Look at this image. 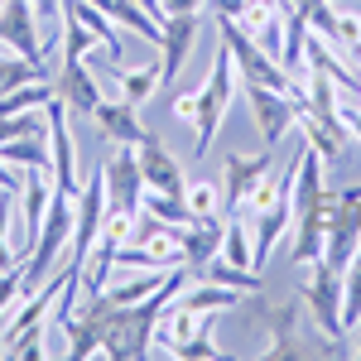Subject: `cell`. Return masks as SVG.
Instances as JSON below:
<instances>
[{
	"mask_svg": "<svg viewBox=\"0 0 361 361\" xmlns=\"http://www.w3.org/2000/svg\"><path fill=\"white\" fill-rule=\"evenodd\" d=\"M0 49L44 63V39H39V15L29 0H5L0 5Z\"/></svg>",
	"mask_w": 361,
	"mask_h": 361,
	"instance_id": "9c48e42d",
	"label": "cell"
},
{
	"mask_svg": "<svg viewBox=\"0 0 361 361\" xmlns=\"http://www.w3.org/2000/svg\"><path fill=\"white\" fill-rule=\"evenodd\" d=\"M0 159L10 169H20V173H29V169H54V149H49V135H25V140H5Z\"/></svg>",
	"mask_w": 361,
	"mask_h": 361,
	"instance_id": "7402d4cb",
	"label": "cell"
},
{
	"mask_svg": "<svg viewBox=\"0 0 361 361\" xmlns=\"http://www.w3.org/2000/svg\"><path fill=\"white\" fill-rule=\"evenodd\" d=\"M188 308H197V313H226V308H241V294L236 289H222V284H207V279H197V289H188V294H178Z\"/></svg>",
	"mask_w": 361,
	"mask_h": 361,
	"instance_id": "d4e9b609",
	"label": "cell"
},
{
	"mask_svg": "<svg viewBox=\"0 0 361 361\" xmlns=\"http://www.w3.org/2000/svg\"><path fill=\"white\" fill-rule=\"evenodd\" d=\"M78 15H82V25L97 34V44H102V54H106V63H121V54H126V39H121V25H111L97 5H87V0H68Z\"/></svg>",
	"mask_w": 361,
	"mask_h": 361,
	"instance_id": "603a6c76",
	"label": "cell"
},
{
	"mask_svg": "<svg viewBox=\"0 0 361 361\" xmlns=\"http://www.w3.org/2000/svg\"><path fill=\"white\" fill-rule=\"evenodd\" d=\"M197 15H169L164 20V44H159V68H164V82L169 87L178 73H183V63H188V54H193V44H197Z\"/></svg>",
	"mask_w": 361,
	"mask_h": 361,
	"instance_id": "5bb4252c",
	"label": "cell"
},
{
	"mask_svg": "<svg viewBox=\"0 0 361 361\" xmlns=\"http://www.w3.org/2000/svg\"><path fill=\"white\" fill-rule=\"evenodd\" d=\"M222 231H226V222H188L183 226V265L193 275L222 250Z\"/></svg>",
	"mask_w": 361,
	"mask_h": 361,
	"instance_id": "e0dca14e",
	"label": "cell"
},
{
	"mask_svg": "<svg viewBox=\"0 0 361 361\" xmlns=\"http://www.w3.org/2000/svg\"><path fill=\"white\" fill-rule=\"evenodd\" d=\"M140 212H145L149 222H164V226H188V222H193V212H188L183 197L149 193V188H145V197H140Z\"/></svg>",
	"mask_w": 361,
	"mask_h": 361,
	"instance_id": "484cf974",
	"label": "cell"
},
{
	"mask_svg": "<svg viewBox=\"0 0 361 361\" xmlns=\"http://www.w3.org/2000/svg\"><path fill=\"white\" fill-rule=\"evenodd\" d=\"M193 279L222 284V289H236V294H255V289H265V275H260V270H241V265H231V260H222V255H212Z\"/></svg>",
	"mask_w": 361,
	"mask_h": 361,
	"instance_id": "ffe728a7",
	"label": "cell"
},
{
	"mask_svg": "<svg viewBox=\"0 0 361 361\" xmlns=\"http://www.w3.org/2000/svg\"><path fill=\"white\" fill-rule=\"evenodd\" d=\"M357 246H361V183H352V188H337V217L328 226V241H323V260L342 275L352 265Z\"/></svg>",
	"mask_w": 361,
	"mask_h": 361,
	"instance_id": "52a82bcc",
	"label": "cell"
},
{
	"mask_svg": "<svg viewBox=\"0 0 361 361\" xmlns=\"http://www.w3.org/2000/svg\"><path fill=\"white\" fill-rule=\"evenodd\" d=\"M44 116H49V149H54V169H49V178H54L58 193L78 197V188H82V164H78V140H73V111L58 102V97H49L44 102Z\"/></svg>",
	"mask_w": 361,
	"mask_h": 361,
	"instance_id": "5b68a950",
	"label": "cell"
},
{
	"mask_svg": "<svg viewBox=\"0 0 361 361\" xmlns=\"http://www.w3.org/2000/svg\"><path fill=\"white\" fill-rule=\"evenodd\" d=\"M140 5H145V10H149V15H154V20L164 25V15H159V0H140Z\"/></svg>",
	"mask_w": 361,
	"mask_h": 361,
	"instance_id": "4dcf8cb0",
	"label": "cell"
},
{
	"mask_svg": "<svg viewBox=\"0 0 361 361\" xmlns=\"http://www.w3.org/2000/svg\"><path fill=\"white\" fill-rule=\"evenodd\" d=\"M135 159H140V173H145V188H149V193H169V197L188 193V173H183L178 154H173L159 135L145 130V140L135 145Z\"/></svg>",
	"mask_w": 361,
	"mask_h": 361,
	"instance_id": "ba28073f",
	"label": "cell"
},
{
	"mask_svg": "<svg viewBox=\"0 0 361 361\" xmlns=\"http://www.w3.org/2000/svg\"><path fill=\"white\" fill-rule=\"evenodd\" d=\"M222 44L231 63H236V78L241 82H260V87H279V92H299V82L279 68V58H270L246 29H236V20H222Z\"/></svg>",
	"mask_w": 361,
	"mask_h": 361,
	"instance_id": "277c9868",
	"label": "cell"
},
{
	"mask_svg": "<svg viewBox=\"0 0 361 361\" xmlns=\"http://www.w3.org/2000/svg\"><path fill=\"white\" fill-rule=\"evenodd\" d=\"M0 5H5V0H0Z\"/></svg>",
	"mask_w": 361,
	"mask_h": 361,
	"instance_id": "e575fe53",
	"label": "cell"
},
{
	"mask_svg": "<svg viewBox=\"0 0 361 361\" xmlns=\"http://www.w3.org/2000/svg\"><path fill=\"white\" fill-rule=\"evenodd\" d=\"M246 87L250 116H255V130L265 140V149H279L284 135L299 126V92H279V87H260V82H241Z\"/></svg>",
	"mask_w": 361,
	"mask_h": 361,
	"instance_id": "8992f818",
	"label": "cell"
},
{
	"mask_svg": "<svg viewBox=\"0 0 361 361\" xmlns=\"http://www.w3.org/2000/svg\"><path fill=\"white\" fill-rule=\"evenodd\" d=\"M49 202H54V178H49V169H29L25 188H20V255H29L39 226H44Z\"/></svg>",
	"mask_w": 361,
	"mask_h": 361,
	"instance_id": "4fadbf2b",
	"label": "cell"
},
{
	"mask_svg": "<svg viewBox=\"0 0 361 361\" xmlns=\"http://www.w3.org/2000/svg\"><path fill=\"white\" fill-rule=\"evenodd\" d=\"M0 188H5V193H15V197H20V188H25V173H20V169H10L5 159H0Z\"/></svg>",
	"mask_w": 361,
	"mask_h": 361,
	"instance_id": "f546056e",
	"label": "cell"
},
{
	"mask_svg": "<svg viewBox=\"0 0 361 361\" xmlns=\"http://www.w3.org/2000/svg\"><path fill=\"white\" fill-rule=\"evenodd\" d=\"M116 82H121V102L145 106L159 92V82H164V68H159V58L154 63H140V68H116Z\"/></svg>",
	"mask_w": 361,
	"mask_h": 361,
	"instance_id": "d6986e66",
	"label": "cell"
},
{
	"mask_svg": "<svg viewBox=\"0 0 361 361\" xmlns=\"http://www.w3.org/2000/svg\"><path fill=\"white\" fill-rule=\"evenodd\" d=\"M173 357H178V361H202V357H222V347L212 342V328H202V333L188 337V342H183Z\"/></svg>",
	"mask_w": 361,
	"mask_h": 361,
	"instance_id": "4316f807",
	"label": "cell"
},
{
	"mask_svg": "<svg viewBox=\"0 0 361 361\" xmlns=\"http://www.w3.org/2000/svg\"><path fill=\"white\" fill-rule=\"evenodd\" d=\"M357 102H361V87H357Z\"/></svg>",
	"mask_w": 361,
	"mask_h": 361,
	"instance_id": "836d02e7",
	"label": "cell"
},
{
	"mask_svg": "<svg viewBox=\"0 0 361 361\" xmlns=\"http://www.w3.org/2000/svg\"><path fill=\"white\" fill-rule=\"evenodd\" d=\"M202 5H207V0H159V15H202Z\"/></svg>",
	"mask_w": 361,
	"mask_h": 361,
	"instance_id": "83f0119b",
	"label": "cell"
},
{
	"mask_svg": "<svg viewBox=\"0 0 361 361\" xmlns=\"http://www.w3.org/2000/svg\"><path fill=\"white\" fill-rule=\"evenodd\" d=\"M323 164H328V159L304 140L299 173H294V188H289V207H294L289 260H294V265L323 260V241H328V226H333V217H337V193L323 183Z\"/></svg>",
	"mask_w": 361,
	"mask_h": 361,
	"instance_id": "6da1fadb",
	"label": "cell"
},
{
	"mask_svg": "<svg viewBox=\"0 0 361 361\" xmlns=\"http://www.w3.org/2000/svg\"><path fill=\"white\" fill-rule=\"evenodd\" d=\"M275 169V159H270V149L265 154H226L222 164V193H226V217H241V202H246V193Z\"/></svg>",
	"mask_w": 361,
	"mask_h": 361,
	"instance_id": "7c38bea8",
	"label": "cell"
},
{
	"mask_svg": "<svg viewBox=\"0 0 361 361\" xmlns=\"http://www.w3.org/2000/svg\"><path fill=\"white\" fill-rule=\"evenodd\" d=\"M352 25H357V44H361V15H352Z\"/></svg>",
	"mask_w": 361,
	"mask_h": 361,
	"instance_id": "1f68e13d",
	"label": "cell"
},
{
	"mask_svg": "<svg viewBox=\"0 0 361 361\" xmlns=\"http://www.w3.org/2000/svg\"><path fill=\"white\" fill-rule=\"evenodd\" d=\"M236 87H241V78H236V63H231V54H226V44H222L217 58H212V73L197 87V121H193V154L197 159L212 149V140L222 130L231 102H236Z\"/></svg>",
	"mask_w": 361,
	"mask_h": 361,
	"instance_id": "7a4b0ae2",
	"label": "cell"
},
{
	"mask_svg": "<svg viewBox=\"0 0 361 361\" xmlns=\"http://www.w3.org/2000/svg\"><path fill=\"white\" fill-rule=\"evenodd\" d=\"M188 212L193 222H226V193H222V178H188Z\"/></svg>",
	"mask_w": 361,
	"mask_h": 361,
	"instance_id": "ac0fdd59",
	"label": "cell"
},
{
	"mask_svg": "<svg viewBox=\"0 0 361 361\" xmlns=\"http://www.w3.org/2000/svg\"><path fill=\"white\" fill-rule=\"evenodd\" d=\"M173 116L193 126L197 121V92H178V97H173Z\"/></svg>",
	"mask_w": 361,
	"mask_h": 361,
	"instance_id": "f1b7e54d",
	"label": "cell"
},
{
	"mask_svg": "<svg viewBox=\"0 0 361 361\" xmlns=\"http://www.w3.org/2000/svg\"><path fill=\"white\" fill-rule=\"evenodd\" d=\"M222 260L241 265V270H255V241L246 231V217H226V231H222Z\"/></svg>",
	"mask_w": 361,
	"mask_h": 361,
	"instance_id": "cb8c5ba5",
	"label": "cell"
},
{
	"mask_svg": "<svg viewBox=\"0 0 361 361\" xmlns=\"http://www.w3.org/2000/svg\"><path fill=\"white\" fill-rule=\"evenodd\" d=\"M87 5H97V10H102L111 25H121V29H130V34H140L145 44H154V49L164 44V25H159V20H154V15H149L140 0H87Z\"/></svg>",
	"mask_w": 361,
	"mask_h": 361,
	"instance_id": "2e32d148",
	"label": "cell"
},
{
	"mask_svg": "<svg viewBox=\"0 0 361 361\" xmlns=\"http://www.w3.org/2000/svg\"><path fill=\"white\" fill-rule=\"evenodd\" d=\"M106 173V202L121 212H140V197H145V173L130 145H111V159L102 164Z\"/></svg>",
	"mask_w": 361,
	"mask_h": 361,
	"instance_id": "30bf717a",
	"label": "cell"
},
{
	"mask_svg": "<svg viewBox=\"0 0 361 361\" xmlns=\"http://www.w3.org/2000/svg\"><path fill=\"white\" fill-rule=\"evenodd\" d=\"M92 126L102 130L106 145H130V149H135L140 140H145L140 106H130V102H106V97H102V106L92 111Z\"/></svg>",
	"mask_w": 361,
	"mask_h": 361,
	"instance_id": "9a60e30c",
	"label": "cell"
},
{
	"mask_svg": "<svg viewBox=\"0 0 361 361\" xmlns=\"http://www.w3.org/2000/svg\"><path fill=\"white\" fill-rule=\"evenodd\" d=\"M352 58H357V63H361V44H352Z\"/></svg>",
	"mask_w": 361,
	"mask_h": 361,
	"instance_id": "d6a6232c",
	"label": "cell"
},
{
	"mask_svg": "<svg viewBox=\"0 0 361 361\" xmlns=\"http://www.w3.org/2000/svg\"><path fill=\"white\" fill-rule=\"evenodd\" d=\"M58 54H63V63H78V58H97V54H102L97 34L82 25V15H78L68 0H63V49H58ZM102 58H106V54H102Z\"/></svg>",
	"mask_w": 361,
	"mask_h": 361,
	"instance_id": "44dd1931",
	"label": "cell"
},
{
	"mask_svg": "<svg viewBox=\"0 0 361 361\" xmlns=\"http://www.w3.org/2000/svg\"><path fill=\"white\" fill-rule=\"evenodd\" d=\"M308 279H304V304H308V318H313V328L323 337H337V342H352L347 328H342V275H337L328 260H313L304 265Z\"/></svg>",
	"mask_w": 361,
	"mask_h": 361,
	"instance_id": "3957f363",
	"label": "cell"
},
{
	"mask_svg": "<svg viewBox=\"0 0 361 361\" xmlns=\"http://www.w3.org/2000/svg\"><path fill=\"white\" fill-rule=\"evenodd\" d=\"M54 97L73 116H87V121H92V111L102 106V82L92 78L87 58H78V63H58L54 68Z\"/></svg>",
	"mask_w": 361,
	"mask_h": 361,
	"instance_id": "8fae6325",
	"label": "cell"
}]
</instances>
